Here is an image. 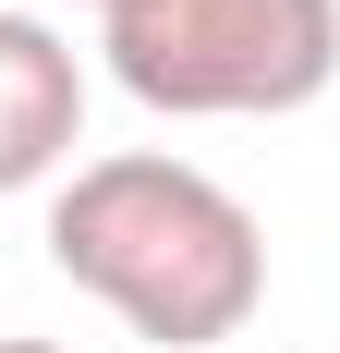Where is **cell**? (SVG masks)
<instances>
[{
	"label": "cell",
	"instance_id": "cell-1",
	"mask_svg": "<svg viewBox=\"0 0 340 353\" xmlns=\"http://www.w3.org/2000/svg\"><path fill=\"white\" fill-rule=\"evenodd\" d=\"M49 268L73 292H98L109 317L158 353H219L255 305H268V232L219 171L170 159V146H122L49 195Z\"/></svg>",
	"mask_w": 340,
	"mask_h": 353
},
{
	"label": "cell",
	"instance_id": "cell-2",
	"mask_svg": "<svg viewBox=\"0 0 340 353\" xmlns=\"http://www.w3.org/2000/svg\"><path fill=\"white\" fill-rule=\"evenodd\" d=\"M109 85L170 122H279L340 85V0H109Z\"/></svg>",
	"mask_w": 340,
	"mask_h": 353
},
{
	"label": "cell",
	"instance_id": "cell-3",
	"mask_svg": "<svg viewBox=\"0 0 340 353\" xmlns=\"http://www.w3.org/2000/svg\"><path fill=\"white\" fill-rule=\"evenodd\" d=\"M85 146V61L49 12H0V195H36V183L73 171Z\"/></svg>",
	"mask_w": 340,
	"mask_h": 353
},
{
	"label": "cell",
	"instance_id": "cell-4",
	"mask_svg": "<svg viewBox=\"0 0 340 353\" xmlns=\"http://www.w3.org/2000/svg\"><path fill=\"white\" fill-rule=\"evenodd\" d=\"M0 353H73V341H0Z\"/></svg>",
	"mask_w": 340,
	"mask_h": 353
},
{
	"label": "cell",
	"instance_id": "cell-5",
	"mask_svg": "<svg viewBox=\"0 0 340 353\" xmlns=\"http://www.w3.org/2000/svg\"><path fill=\"white\" fill-rule=\"evenodd\" d=\"M85 12H109V0H85Z\"/></svg>",
	"mask_w": 340,
	"mask_h": 353
}]
</instances>
